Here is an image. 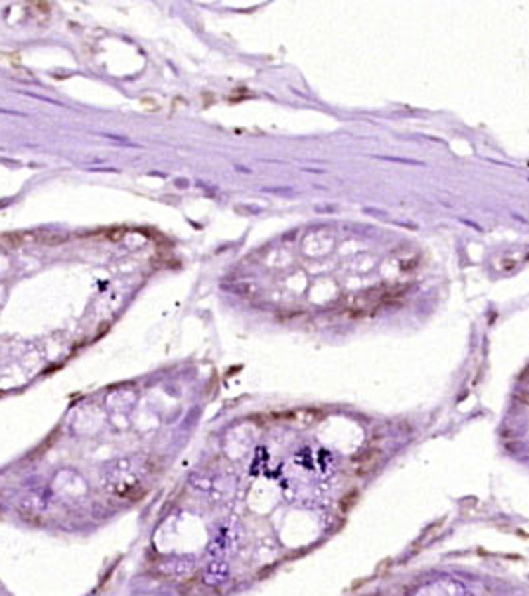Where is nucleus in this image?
Instances as JSON below:
<instances>
[{
	"mask_svg": "<svg viewBox=\"0 0 529 596\" xmlns=\"http://www.w3.org/2000/svg\"><path fill=\"white\" fill-rule=\"evenodd\" d=\"M411 596H476L470 586L464 585L455 576H436L433 581H426Z\"/></svg>",
	"mask_w": 529,
	"mask_h": 596,
	"instance_id": "f03ea898",
	"label": "nucleus"
},
{
	"mask_svg": "<svg viewBox=\"0 0 529 596\" xmlns=\"http://www.w3.org/2000/svg\"><path fill=\"white\" fill-rule=\"evenodd\" d=\"M145 468L133 458H123L109 464L103 472L105 490L117 496H125L136 490L143 482Z\"/></svg>",
	"mask_w": 529,
	"mask_h": 596,
	"instance_id": "f257e3e1",
	"label": "nucleus"
},
{
	"mask_svg": "<svg viewBox=\"0 0 529 596\" xmlns=\"http://www.w3.org/2000/svg\"><path fill=\"white\" fill-rule=\"evenodd\" d=\"M239 537H241V534L233 525L219 527L208 543V559H228L231 551L237 547Z\"/></svg>",
	"mask_w": 529,
	"mask_h": 596,
	"instance_id": "20e7f679",
	"label": "nucleus"
},
{
	"mask_svg": "<svg viewBox=\"0 0 529 596\" xmlns=\"http://www.w3.org/2000/svg\"><path fill=\"white\" fill-rule=\"evenodd\" d=\"M197 569V559L194 555H168L158 563V573L172 581H184L188 576L194 575Z\"/></svg>",
	"mask_w": 529,
	"mask_h": 596,
	"instance_id": "7ed1b4c3",
	"label": "nucleus"
},
{
	"mask_svg": "<svg viewBox=\"0 0 529 596\" xmlns=\"http://www.w3.org/2000/svg\"><path fill=\"white\" fill-rule=\"evenodd\" d=\"M202 583L209 588L223 585L229 578L228 559H208V563L202 567Z\"/></svg>",
	"mask_w": 529,
	"mask_h": 596,
	"instance_id": "39448f33",
	"label": "nucleus"
}]
</instances>
